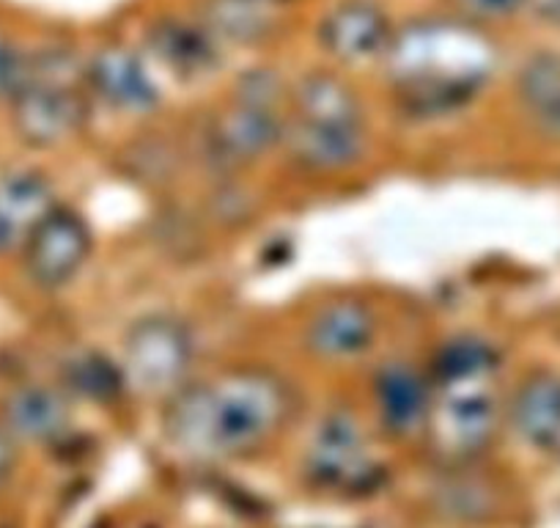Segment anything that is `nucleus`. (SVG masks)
I'll list each match as a JSON object with an SVG mask.
<instances>
[{
  "mask_svg": "<svg viewBox=\"0 0 560 528\" xmlns=\"http://www.w3.org/2000/svg\"><path fill=\"white\" fill-rule=\"evenodd\" d=\"M500 369L498 349L476 336L451 338L438 353L432 364V386H451V382H478L494 380Z\"/></svg>",
  "mask_w": 560,
  "mask_h": 528,
  "instance_id": "nucleus-19",
  "label": "nucleus"
},
{
  "mask_svg": "<svg viewBox=\"0 0 560 528\" xmlns=\"http://www.w3.org/2000/svg\"><path fill=\"white\" fill-rule=\"evenodd\" d=\"M58 207L50 180L34 169L0 174V256L20 253L36 226Z\"/></svg>",
  "mask_w": 560,
  "mask_h": 528,
  "instance_id": "nucleus-12",
  "label": "nucleus"
},
{
  "mask_svg": "<svg viewBox=\"0 0 560 528\" xmlns=\"http://www.w3.org/2000/svg\"><path fill=\"white\" fill-rule=\"evenodd\" d=\"M520 100L541 133L560 141V58L538 53L520 72Z\"/></svg>",
  "mask_w": 560,
  "mask_h": 528,
  "instance_id": "nucleus-18",
  "label": "nucleus"
},
{
  "mask_svg": "<svg viewBox=\"0 0 560 528\" xmlns=\"http://www.w3.org/2000/svg\"><path fill=\"white\" fill-rule=\"evenodd\" d=\"M14 468V440L9 438V433L0 427V487L9 482Z\"/></svg>",
  "mask_w": 560,
  "mask_h": 528,
  "instance_id": "nucleus-26",
  "label": "nucleus"
},
{
  "mask_svg": "<svg viewBox=\"0 0 560 528\" xmlns=\"http://www.w3.org/2000/svg\"><path fill=\"white\" fill-rule=\"evenodd\" d=\"M462 20L467 23H492V20H505L520 12L527 0H451Z\"/></svg>",
  "mask_w": 560,
  "mask_h": 528,
  "instance_id": "nucleus-24",
  "label": "nucleus"
},
{
  "mask_svg": "<svg viewBox=\"0 0 560 528\" xmlns=\"http://www.w3.org/2000/svg\"><path fill=\"white\" fill-rule=\"evenodd\" d=\"M192 355L190 331L176 317H143L124 336V380L149 397H174L187 386Z\"/></svg>",
  "mask_w": 560,
  "mask_h": 528,
  "instance_id": "nucleus-5",
  "label": "nucleus"
},
{
  "mask_svg": "<svg viewBox=\"0 0 560 528\" xmlns=\"http://www.w3.org/2000/svg\"><path fill=\"white\" fill-rule=\"evenodd\" d=\"M374 400L380 411V422L398 438L423 435L429 411H432L434 386L432 377L418 371L415 366L393 360L376 371Z\"/></svg>",
  "mask_w": 560,
  "mask_h": 528,
  "instance_id": "nucleus-13",
  "label": "nucleus"
},
{
  "mask_svg": "<svg viewBox=\"0 0 560 528\" xmlns=\"http://www.w3.org/2000/svg\"><path fill=\"white\" fill-rule=\"evenodd\" d=\"M63 380H67L69 393H74L80 400L96 402V405L118 400L124 391V382H127L124 371H118L110 360L96 353H85L69 360Z\"/></svg>",
  "mask_w": 560,
  "mask_h": 528,
  "instance_id": "nucleus-22",
  "label": "nucleus"
},
{
  "mask_svg": "<svg viewBox=\"0 0 560 528\" xmlns=\"http://www.w3.org/2000/svg\"><path fill=\"white\" fill-rule=\"evenodd\" d=\"M509 424L530 449H560V375L533 371L516 386L509 402Z\"/></svg>",
  "mask_w": 560,
  "mask_h": 528,
  "instance_id": "nucleus-14",
  "label": "nucleus"
},
{
  "mask_svg": "<svg viewBox=\"0 0 560 528\" xmlns=\"http://www.w3.org/2000/svg\"><path fill=\"white\" fill-rule=\"evenodd\" d=\"M9 100L20 141L36 149L58 147L80 133L89 118L85 64L61 47L23 53Z\"/></svg>",
  "mask_w": 560,
  "mask_h": 528,
  "instance_id": "nucleus-3",
  "label": "nucleus"
},
{
  "mask_svg": "<svg viewBox=\"0 0 560 528\" xmlns=\"http://www.w3.org/2000/svg\"><path fill=\"white\" fill-rule=\"evenodd\" d=\"M0 427L12 440L52 444L69 427L67 393L50 386H20L0 405Z\"/></svg>",
  "mask_w": 560,
  "mask_h": 528,
  "instance_id": "nucleus-15",
  "label": "nucleus"
},
{
  "mask_svg": "<svg viewBox=\"0 0 560 528\" xmlns=\"http://www.w3.org/2000/svg\"><path fill=\"white\" fill-rule=\"evenodd\" d=\"M393 39L387 14L371 0H343L325 14L319 25V42L332 58L347 64L385 56Z\"/></svg>",
  "mask_w": 560,
  "mask_h": 528,
  "instance_id": "nucleus-11",
  "label": "nucleus"
},
{
  "mask_svg": "<svg viewBox=\"0 0 560 528\" xmlns=\"http://www.w3.org/2000/svg\"><path fill=\"white\" fill-rule=\"evenodd\" d=\"M280 144L289 158L311 174H338L365 158L363 124H330L298 118L283 127Z\"/></svg>",
  "mask_w": 560,
  "mask_h": 528,
  "instance_id": "nucleus-9",
  "label": "nucleus"
},
{
  "mask_svg": "<svg viewBox=\"0 0 560 528\" xmlns=\"http://www.w3.org/2000/svg\"><path fill=\"white\" fill-rule=\"evenodd\" d=\"M85 89L118 113H147L160 94L147 64L124 45H107L85 64Z\"/></svg>",
  "mask_w": 560,
  "mask_h": 528,
  "instance_id": "nucleus-10",
  "label": "nucleus"
},
{
  "mask_svg": "<svg viewBox=\"0 0 560 528\" xmlns=\"http://www.w3.org/2000/svg\"><path fill=\"white\" fill-rule=\"evenodd\" d=\"M20 58L23 53L9 42V36L0 31V96H9L14 89V80L20 72Z\"/></svg>",
  "mask_w": 560,
  "mask_h": 528,
  "instance_id": "nucleus-25",
  "label": "nucleus"
},
{
  "mask_svg": "<svg viewBox=\"0 0 560 528\" xmlns=\"http://www.w3.org/2000/svg\"><path fill=\"white\" fill-rule=\"evenodd\" d=\"M209 18L212 28L236 42L261 39L272 25L261 0H214Z\"/></svg>",
  "mask_w": 560,
  "mask_h": 528,
  "instance_id": "nucleus-23",
  "label": "nucleus"
},
{
  "mask_svg": "<svg viewBox=\"0 0 560 528\" xmlns=\"http://www.w3.org/2000/svg\"><path fill=\"white\" fill-rule=\"evenodd\" d=\"M558 455H560V449H558Z\"/></svg>",
  "mask_w": 560,
  "mask_h": 528,
  "instance_id": "nucleus-27",
  "label": "nucleus"
},
{
  "mask_svg": "<svg viewBox=\"0 0 560 528\" xmlns=\"http://www.w3.org/2000/svg\"><path fill=\"white\" fill-rule=\"evenodd\" d=\"M500 429V402L494 397V380L451 382L434 386L427 435L429 451L443 466L462 468L487 455Z\"/></svg>",
  "mask_w": 560,
  "mask_h": 528,
  "instance_id": "nucleus-4",
  "label": "nucleus"
},
{
  "mask_svg": "<svg viewBox=\"0 0 560 528\" xmlns=\"http://www.w3.org/2000/svg\"><path fill=\"white\" fill-rule=\"evenodd\" d=\"M385 64L404 111L440 118L462 111L481 91L494 50L476 23L429 20L393 31Z\"/></svg>",
  "mask_w": 560,
  "mask_h": 528,
  "instance_id": "nucleus-2",
  "label": "nucleus"
},
{
  "mask_svg": "<svg viewBox=\"0 0 560 528\" xmlns=\"http://www.w3.org/2000/svg\"><path fill=\"white\" fill-rule=\"evenodd\" d=\"M91 248H94V237L83 215L58 204L36 226L20 256H23V271L28 282L45 292H56L78 278V273L89 262Z\"/></svg>",
  "mask_w": 560,
  "mask_h": 528,
  "instance_id": "nucleus-7",
  "label": "nucleus"
},
{
  "mask_svg": "<svg viewBox=\"0 0 560 528\" xmlns=\"http://www.w3.org/2000/svg\"><path fill=\"white\" fill-rule=\"evenodd\" d=\"M294 413V391L258 366L223 371L168 397L165 433L196 460H234L267 446Z\"/></svg>",
  "mask_w": 560,
  "mask_h": 528,
  "instance_id": "nucleus-1",
  "label": "nucleus"
},
{
  "mask_svg": "<svg viewBox=\"0 0 560 528\" xmlns=\"http://www.w3.org/2000/svg\"><path fill=\"white\" fill-rule=\"evenodd\" d=\"M283 127L272 107L234 102L218 113L207 129V154L218 169L234 171L256 163L283 138Z\"/></svg>",
  "mask_w": 560,
  "mask_h": 528,
  "instance_id": "nucleus-8",
  "label": "nucleus"
},
{
  "mask_svg": "<svg viewBox=\"0 0 560 528\" xmlns=\"http://www.w3.org/2000/svg\"><path fill=\"white\" fill-rule=\"evenodd\" d=\"M465 468L467 466L451 468L454 473L434 493V506H438V512L448 515L451 520L481 523L498 512V493H494L492 482L465 473Z\"/></svg>",
  "mask_w": 560,
  "mask_h": 528,
  "instance_id": "nucleus-21",
  "label": "nucleus"
},
{
  "mask_svg": "<svg viewBox=\"0 0 560 528\" xmlns=\"http://www.w3.org/2000/svg\"><path fill=\"white\" fill-rule=\"evenodd\" d=\"M374 311L363 300H336L311 320L305 344L316 358L349 360L374 344Z\"/></svg>",
  "mask_w": 560,
  "mask_h": 528,
  "instance_id": "nucleus-16",
  "label": "nucleus"
},
{
  "mask_svg": "<svg viewBox=\"0 0 560 528\" xmlns=\"http://www.w3.org/2000/svg\"><path fill=\"white\" fill-rule=\"evenodd\" d=\"M154 53L168 64L174 72L179 74H198L209 69L214 61V45L207 36V31L196 28V25L179 23V20H168V23H158L149 34Z\"/></svg>",
  "mask_w": 560,
  "mask_h": 528,
  "instance_id": "nucleus-20",
  "label": "nucleus"
},
{
  "mask_svg": "<svg viewBox=\"0 0 560 528\" xmlns=\"http://www.w3.org/2000/svg\"><path fill=\"white\" fill-rule=\"evenodd\" d=\"M292 102L298 118L330 124H363V111L352 85L338 74L308 72L292 89Z\"/></svg>",
  "mask_w": 560,
  "mask_h": 528,
  "instance_id": "nucleus-17",
  "label": "nucleus"
},
{
  "mask_svg": "<svg viewBox=\"0 0 560 528\" xmlns=\"http://www.w3.org/2000/svg\"><path fill=\"white\" fill-rule=\"evenodd\" d=\"M305 477L332 493H369L380 482L382 471L352 413L336 411L322 418L305 455Z\"/></svg>",
  "mask_w": 560,
  "mask_h": 528,
  "instance_id": "nucleus-6",
  "label": "nucleus"
}]
</instances>
